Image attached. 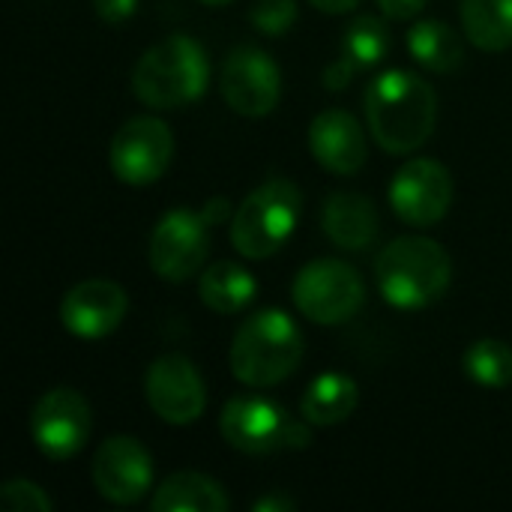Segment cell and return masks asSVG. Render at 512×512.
Listing matches in <instances>:
<instances>
[{"label": "cell", "instance_id": "obj_22", "mask_svg": "<svg viewBox=\"0 0 512 512\" xmlns=\"http://www.w3.org/2000/svg\"><path fill=\"white\" fill-rule=\"evenodd\" d=\"M408 51L420 66H426L432 72H453L465 57L462 39L444 21H420V24H414L408 30Z\"/></svg>", "mask_w": 512, "mask_h": 512}, {"label": "cell", "instance_id": "obj_20", "mask_svg": "<svg viewBox=\"0 0 512 512\" xmlns=\"http://www.w3.org/2000/svg\"><path fill=\"white\" fill-rule=\"evenodd\" d=\"M357 402H360L357 384L348 375L327 372L309 384L300 411H303V420L312 426H336L354 414Z\"/></svg>", "mask_w": 512, "mask_h": 512}, {"label": "cell", "instance_id": "obj_27", "mask_svg": "<svg viewBox=\"0 0 512 512\" xmlns=\"http://www.w3.org/2000/svg\"><path fill=\"white\" fill-rule=\"evenodd\" d=\"M135 6H138V0H93L96 15L108 24H120V21L132 18Z\"/></svg>", "mask_w": 512, "mask_h": 512}, {"label": "cell", "instance_id": "obj_9", "mask_svg": "<svg viewBox=\"0 0 512 512\" xmlns=\"http://www.w3.org/2000/svg\"><path fill=\"white\" fill-rule=\"evenodd\" d=\"M93 429V414L78 390H48L30 411V435L42 456L63 462L84 450Z\"/></svg>", "mask_w": 512, "mask_h": 512}, {"label": "cell", "instance_id": "obj_11", "mask_svg": "<svg viewBox=\"0 0 512 512\" xmlns=\"http://www.w3.org/2000/svg\"><path fill=\"white\" fill-rule=\"evenodd\" d=\"M219 90L231 111L243 117H264L279 105L282 75L273 57L261 48H234L219 72Z\"/></svg>", "mask_w": 512, "mask_h": 512}, {"label": "cell", "instance_id": "obj_1", "mask_svg": "<svg viewBox=\"0 0 512 512\" xmlns=\"http://www.w3.org/2000/svg\"><path fill=\"white\" fill-rule=\"evenodd\" d=\"M435 114L438 96L417 72L387 69L366 87V120L387 153L420 150L435 129Z\"/></svg>", "mask_w": 512, "mask_h": 512}, {"label": "cell", "instance_id": "obj_23", "mask_svg": "<svg viewBox=\"0 0 512 512\" xmlns=\"http://www.w3.org/2000/svg\"><path fill=\"white\" fill-rule=\"evenodd\" d=\"M465 372L474 384L501 390L512 384V348L498 339H480L465 354Z\"/></svg>", "mask_w": 512, "mask_h": 512}, {"label": "cell", "instance_id": "obj_30", "mask_svg": "<svg viewBox=\"0 0 512 512\" xmlns=\"http://www.w3.org/2000/svg\"><path fill=\"white\" fill-rule=\"evenodd\" d=\"M294 510V501L288 495H267L255 504V512H288Z\"/></svg>", "mask_w": 512, "mask_h": 512}, {"label": "cell", "instance_id": "obj_29", "mask_svg": "<svg viewBox=\"0 0 512 512\" xmlns=\"http://www.w3.org/2000/svg\"><path fill=\"white\" fill-rule=\"evenodd\" d=\"M426 3H429V0H378V6L384 9V15H390V18H396V21L414 18L417 12L426 9Z\"/></svg>", "mask_w": 512, "mask_h": 512}, {"label": "cell", "instance_id": "obj_25", "mask_svg": "<svg viewBox=\"0 0 512 512\" xmlns=\"http://www.w3.org/2000/svg\"><path fill=\"white\" fill-rule=\"evenodd\" d=\"M249 21L267 36H282L297 21V0H258L249 12Z\"/></svg>", "mask_w": 512, "mask_h": 512}, {"label": "cell", "instance_id": "obj_18", "mask_svg": "<svg viewBox=\"0 0 512 512\" xmlns=\"http://www.w3.org/2000/svg\"><path fill=\"white\" fill-rule=\"evenodd\" d=\"M231 507L225 489L195 471H180L162 480L153 495L156 512H225Z\"/></svg>", "mask_w": 512, "mask_h": 512}, {"label": "cell", "instance_id": "obj_8", "mask_svg": "<svg viewBox=\"0 0 512 512\" xmlns=\"http://www.w3.org/2000/svg\"><path fill=\"white\" fill-rule=\"evenodd\" d=\"M210 216L201 210H171L150 234V267L165 282L192 279L210 249Z\"/></svg>", "mask_w": 512, "mask_h": 512}, {"label": "cell", "instance_id": "obj_13", "mask_svg": "<svg viewBox=\"0 0 512 512\" xmlns=\"http://www.w3.org/2000/svg\"><path fill=\"white\" fill-rule=\"evenodd\" d=\"M144 393L153 408V414L171 426H189L195 423L207 408V390L198 375V369L180 357L168 354L159 357L144 378Z\"/></svg>", "mask_w": 512, "mask_h": 512}, {"label": "cell", "instance_id": "obj_4", "mask_svg": "<svg viewBox=\"0 0 512 512\" xmlns=\"http://www.w3.org/2000/svg\"><path fill=\"white\" fill-rule=\"evenodd\" d=\"M303 333L279 309H264L243 321L231 345V372L246 387H276L297 372Z\"/></svg>", "mask_w": 512, "mask_h": 512}, {"label": "cell", "instance_id": "obj_12", "mask_svg": "<svg viewBox=\"0 0 512 512\" xmlns=\"http://www.w3.org/2000/svg\"><path fill=\"white\" fill-rule=\"evenodd\" d=\"M453 204V177L435 159H411L390 183V207L414 228L438 225Z\"/></svg>", "mask_w": 512, "mask_h": 512}, {"label": "cell", "instance_id": "obj_3", "mask_svg": "<svg viewBox=\"0 0 512 512\" xmlns=\"http://www.w3.org/2000/svg\"><path fill=\"white\" fill-rule=\"evenodd\" d=\"M378 288L396 309H426L438 303L453 279L447 249L429 237H399L375 261Z\"/></svg>", "mask_w": 512, "mask_h": 512}, {"label": "cell", "instance_id": "obj_21", "mask_svg": "<svg viewBox=\"0 0 512 512\" xmlns=\"http://www.w3.org/2000/svg\"><path fill=\"white\" fill-rule=\"evenodd\" d=\"M465 36L483 51L512 45V0H462Z\"/></svg>", "mask_w": 512, "mask_h": 512}, {"label": "cell", "instance_id": "obj_26", "mask_svg": "<svg viewBox=\"0 0 512 512\" xmlns=\"http://www.w3.org/2000/svg\"><path fill=\"white\" fill-rule=\"evenodd\" d=\"M0 504L12 512H51V498L30 480H9L0 486Z\"/></svg>", "mask_w": 512, "mask_h": 512}, {"label": "cell", "instance_id": "obj_7", "mask_svg": "<svg viewBox=\"0 0 512 512\" xmlns=\"http://www.w3.org/2000/svg\"><path fill=\"white\" fill-rule=\"evenodd\" d=\"M219 429L228 447L249 456H264L285 447H306L312 441L303 423H294L276 402L264 396L231 399L222 408Z\"/></svg>", "mask_w": 512, "mask_h": 512}, {"label": "cell", "instance_id": "obj_15", "mask_svg": "<svg viewBox=\"0 0 512 512\" xmlns=\"http://www.w3.org/2000/svg\"><path fill=\"white\" fill-rule=\"evenodd\" d=\"M126 318V291L108 279H87L75 285L60 303L63 327L78 339H102Z\"/></svg>", "mask_w": 512, "mask_h": 512}, {"label": "cell", "instance_id": "obj_14", "mask_svg": "<svg viewBox=\"0 0 512 512\" xmlns=\"http://www.w3.org/2000/svg\"><path fill=\"white\" fill-rule=\"evenodd\" d=\"M93 486L96 492L120 507L138 504L153 483V459L144 444L129 435L102 441L93 459Z\"/></svg>", "mask_w": 512, "mask_h": 512}, {"label": "cell", "instance_id": "obj_17", "mask_svg": "<svg viewBox=\"0 0 512 512\" xmlns=\"http://www.w3.org/2000/svg\"><path fill=\"white\" fill-rule=\"evenodd\" d=\"M321 225L336 246L360 252L369 249L378 237V210L372 198L360 192H336L324 201Z\"/></svg>", "mask_w": 512, "mask_h": 512}, {"label": "cell", "instance_id": "obj_24", "mask_svg": "<svg viewBox=\"0 0 512 512\" xmlns=\"http://www.w3.org/2000/svg\"><path fill=\"white\" fill-rule=\"evenodd\" d=\"M387 51H390V33H387L384 21H378L375 15H360L345 30L342 57H348L357 69L381 63L387 57Z\"/></svg>", "mask_w": 512, "mask_h": 512}, {"label": "cell", "instance_id": "obj_5", "mask_svg": "<svg viewBox=\"0 0 512 512\" xmlns=\"http://www.w3.org/2000/svg\"><path fill=\"white\" fill-rule=\"evenodd\" d=\"M303 213V195L291 180H270L249 192L231 216V243L243 258L264 261L294 234Z\"/></svg>", "mask_w": 512, "mask_h": 512}, {"label": "cell", "instance_id": "obj_6", "mask_svg": "<svg viewBox=\"0 0 512 512\" xmlns=\"http://www.w3.org/2000/svg\"><path fill=\"white\" fill-rule=\"evenodd\" d=\"M294 306L315 324L333 327L351 321L366 300L360 273L336 258H321L306 264L291 285Z\"/></svg>", "mask_w": 512, "mask_h": 512}, {"label": "cell", "instance_id": "obj_16", "mask_svg": "<svg viewBox=\"0 0 512 512\" xmlns=\"http://www.w3.org/2000/svg\"><path fill=\"white\" fill-rule=\"evenodd\" d=\"M309 150L321 168L333 174H354L366 162V135L360 120L342 108L321 111L309 126Z\"/></svg>", "mask_w": 512, "mask_h": 512}, {"label": "cell", "instance_id": "obj_28", "mask_svg": "<svg viewBox=\"0 0 512 512\" xmlns=\"http://www.w3.org/2000/svg\"><path fill=\"white\" fill-rule=\"evenodd\" d=\"M354 72H357V66L348 57H339L336 63H330L324 69V87L327 90H342V87H348V81L354 78Z\"/></svg>", "mask_w": 512, "mask_h": 512}, {"label": "cell", "instance_id": "obj_19", "mask_svg": "<svg viewBox=\"0 0 512 512\" xmlns=\"http://www.w3.org/2000/svg\"><path fill=\"white\" fill-rule=\"evenodd\" d=\"M198 294H201V300H204L207 309H213L219 315H234V312L246 309L255 300L258 282L240 264H234V261H216V264H210L201 273Z\"/></svg>", "mask_w": 512, "mask_h": 512}, {"label": "cell", "instance_id": "obj_32", "mask_svg": "<svg viewBox=\"0 0 512 512\" xmlns=\"http://www.w3.org/2000/svg\"><path fill=\"white\" fill-rule=\"evenodd\" d=\"M201 3H207V6H222V3H231V0H201Z\"/></svg>", "mask_w": 512, "mask_h": 512}, {"label": "cell", "instance_id": "obj_2", "mask_svg": "<svg viewBox=\"0 0 512 512\" xmlns=\"http://www.w3.org/2000/svg\"><path fill=\"white\" fill-rule=\"evenodd\" d=\"M210 84V60L198 39L186 33L165 36L141 54L132 72L135 96L156 108H183L204 96Z\"/></svg>", "mask_w": 512, "mask_h": 512}, {"label": "cell", "instance_id": "obj_31", "mask_svg": "<svg viewBox=\"0 0 512 512\" xmlns=\"http://www.w3.org/2000/svg\"><path fill=\"white\" fill-rule=\"evenodd\" d=\"M315 9H321V12H330V15H336V12H351L360 0H309Z\"/></svg>", "mask_w": 512, "mask_h": 512}, {"label": "cell", "instance_id": "obj_10", "mask_svg": "<svg viewBox=\"0 0 512 512\" xmlns=\"http://www.w3.org/2000/svg\"><path fill=\"white\" fill-rule=\"evenodd\" d=\"M174 156V135L156 117H132L111 138V171L120 183H156Z\"/></svg>", "mask_w": 512, "mask_h": 512}]
</instances>
